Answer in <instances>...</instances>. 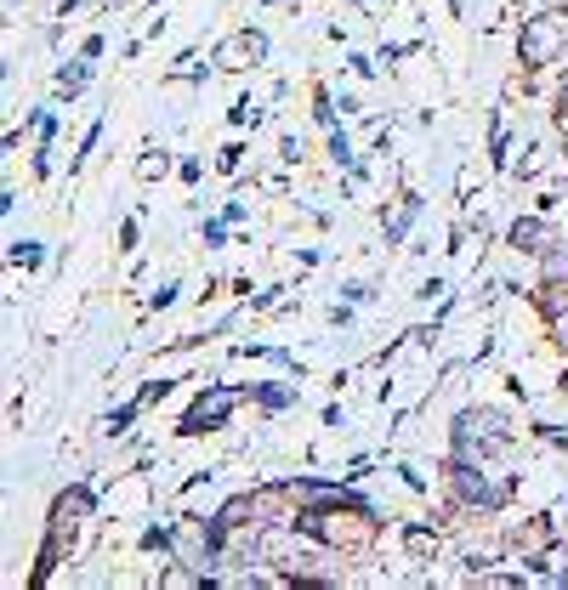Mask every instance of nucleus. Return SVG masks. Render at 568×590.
Here are the masks:
<instances>
[{"mask_svg":"<svg viewBox=\"0 0 568 590\" xmlns=\"http://www.w3.org/2000/svg\"><path fill=\"white\" fill-rule=\"evenodd\" d=\"M455 443H461V460H472V454H495L512 443V432H506V415L500 409H466L461 420H455Z\"/></svg>","mask_w":568,"mask_h":590,"instance_id":"1","label":"nucleus"},{"mask_svg":"<svg viewBox=\"0 0 568 590\" xmlns=\"http://www.w3.org/2000/svg\"><path fill=\"white\" fill-rule=\"evenodd\" d=\"M563 46V23L557 18H529L523 23V40H517V57H523V69H546L551 57Z\"/></svg>","mask_w":568,"mask_h":590,"instance_id":"2","label":"nucleus"},{"mask_svg":"<svg viewBox=\"0 0 568 590\" xmlns=\"http://www.w3.org/2000/svg\"><path fill=\"white\" fill-rule=\"evenodd\" d=\"M290 494H296V500H307V505H319V511H353V517H375L370 500H358V494L330 488V483H296Z\"/></svg>","mask_w":568,"mask_h":590,"instance_id":"3","label":"nucleus"},{"mask_svg":"<svg viewBox=\"0 0 568 590\" xmlns=\"http://www.w3.org/2000/svg\"><path fill=\"white\" fill-rule=\"evenodd\" d=\"M455 483H461V494L472 505H483V511H500V505H506V494H512V483H489L472 460H455Z\"/></svg>","mask_w":568,"mask_h":590,"instance_id":"4","label":"nucleus"},{"mask_svg":"<svg viewBox=\"0 0 568 590\" xmlns=\"http://www.w3.org/2000/svg\"><path fill=\"white\" fill-rule=\"evenodd\" d=\"M228 415H233V392H228V386H211V392H205V398H199L194 409H188V420H182V432H188V437L216 432V426H222Z\"/></svg>","mask_w":568,"mask_h":590,"instance_id":"5","label":"nucleus"},{"mask_svg":"<svg viewBox=\"0 0 568 590\" xmlns=\"http://www.w3.org/2000/svg\"><path fill=\"white\" fill-rule=\"evenodd\" d=\"M262 57H267V35H256V29H239L233 40L216 46V63H222V69H250V63H262Z\"/></svg>","mask_w":568,"mask_h":590,"instance_id":"6","label":"nucleus"},{"mask_svg":"<svg viewBox=\"0 0 568 590\" xmlns=\"http://www.w3.org/2000/svg\"><path fill=\"white\" fill-rule=\"evenodd\" d=\"M512 244H517V250H529V256H534V250H546V222H534V216H529V222H517L512 227Z\"/></svg>","mask_w":568,"mask_h":590,"instance_id":"7","label":"nucleus"},{"mask_svg":"<svg viewBox=\"0 0 568 590\" xmlns=\"http://www.w3.org/2000/svg\"><path fill=\"white\" fill-rule=\"evenodd\" d=\"M86 80H91V57H86V63H74V69H63V74H57V97H80V91H86Z\"/></svg>","mask_w":568,"mask_h":590,"instance_id":"8","label":"nucleus"},{"mask_svg":"<svg viewBox=\"0 0 568 590\" xmlns=\"http://www.w3.org/2000/svg\"><path fill=\"white\" fill-rule=\"evenodd\" d=\"M415 210H421V199H415V193H404V210L392 216V227H387V244H398V239L409 233V222H415Z\"/></svg>","mask_w":568,"mask_h":590,"instance_id":"9","label":"nucleus"},{"mask_svg":"<svg viewBox=\"0 0 568 590\" xmlns=\"http://www.w3.org/2000/svg\"><path fill=\"white\" fill-rule=\"evenodd\" d=\"M404 545H409V556H421V562L426 556H438V534H426V528H409Z\"/></svg>","mask_w":568,"mask_h":590,"instance_id":"10","label":"nucleus"},{"mask_svg":"<svg viewBox=\"0 0 568 590\" xmlns=\"http://www.w3.org/2000/svg\"><path fill=\"white\" fill-rule=\"evenodd\" d=\"M330 154H336L341 171H358V159H353V148H347V137H341V131H330Z\"/></svg>","mask_w":568,"mask_h":590,"instance_id":"11","label":"nucleus"},{"mask_svg":"<svg viewBox=\"0 0 568 590\" xmlns=\"http://www.w3.org/2000/svg\"><path fill=\"white\" fill-rule=\"evenodd\" d=\"M137 409H142V398H137V403H125V409H114V415H108V432H125V426L137 420Z\"/></svg>","mask_w":568,"mask_h":590,"instance_id":"12","label":"nucleus"},{"mask_svg":"<svg viewBox=\"0 0 568 590\" xmlns=\"http://www.w3.org/2000/svg\"><path fill=\"white\" fill-rule=\"evenodd\" d=\"M296 398V392H290V386H262V403L267 409H284V403Z\"/></svg>","mask_w":568,"mask_h":590,"instance_id":"13","label":"nucleus"},{"mask_svg":"<svg viewBox=\"0 0 568 590\" xmlns=\"http://www.w3.org/2000/svg\"><path fill=\"white\" fill-rule=\"evenodd\" d=\"M12 261H23V267H40V244H35V239H23L18 250H12Z\"/></svg>","mask_w":568,"mask_h":590,"instance_id":"14","label":"nucleus"},{"mask_svg":"<svg viewBox=\"0 0 568 590\" xmlns=\"http://www.w3.org/2000/svg\"><path fill=\"white\" fill-rule=\"evenodd\" d=\"M171 301H177V284H160V290L148 295V307H171Z\"/></svg>","mask_w":568,"mask_h":590,"instance_id":"15","label":"nucleus"},{"mask_svg":"<svg viewBox=\"0 0 568 590\" xmlns=\"http://www.w3.org/2000/svg\"><path fill=\"white\" fill-rule=\"evenodd\" d=\"M165 392H171V381H148V386H142V403H154V398H165Z\"/></svg>","mask_w":568,"mask_h":590,"instance_id":"16","label":"nucleus"},{"mask_svg":"<svg viewBox=\"0 0 568 590\" xmlns=\"http://www.w3.org/2000/svg\"><path fill=\"white\" fill-rule=\"evenodd\" d=\"M228 120H233V125H245V120H250V97H239V103L228 108Z\"/></svg>","mask_w":568,"mask_h":590,"instance_id":"17","label":"nucleus"},{"mask_svg":"<svg viewBox=\"0 0 568 590\" xmlns=\"http://www.w3.org/2000/svg\"><path fill=\"white\" fill-rule=\"evenodd\" d=\"M557 341L568 347V313H557Z\"/></svg>","mask_w":568,"mask_h":590,"instance_id":"18","label":"nucleus"},{"mask_svg":"<svg viewBox=\"0 0 568 590\" xmlns=\"http://www.w3.org/2000/svg\"><path fill=\"white\" fill-rule=\"evenodd\" d=\"M563 108H568V86H563Z\"/></svg>","mask_w":568,"mask_h":590,"instance_id":"19","label":"nucleus"}]
</instances>
